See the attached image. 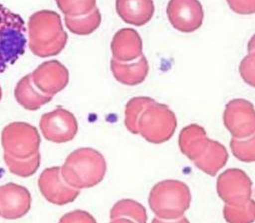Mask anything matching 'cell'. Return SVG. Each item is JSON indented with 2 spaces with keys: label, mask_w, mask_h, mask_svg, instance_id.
I'll use <instances>...</instances> for the list:
<instances>
[{
  "label": "cell",
  "mask_w": 255,
  "mask_h": 223,
  "mask_svg": "<svg viewBox=\"0 0 255 223\" xmlns=\"http://www.w3.org/2000/svg\"><path fill=\"white\" fill-rule=\"evenodd\" d=\"M110 68L114 78L127 86L141 84L146 79L149 70L147 59L143 54L131 62H120L112 58Z\"/></svg>",
  "instance_id": "cell-15"
},
{
  "label": "cell",
  "mask_w": 255,
  "mask_h": 223,
  "mask_svg": "<svg viewBox=\"0 0 255 223\" xmlns=\"http://www.w3.org/2000/svg\"><path fill=\"white\" fill-rule=\"evenodd\" d=\"M127 217L135 223H146L147 213L145 207L133 199H121L110 210V218Z\"/></svg>",
  "instance_id": "cell-21"
},
{
  "label": "cell",
  "mask_w": 255,
  "mask_h": 223,
  "mask_svg": "<svg viewBox=\"0 0 255 223\" xmlns=\"http://www.w3.org/2000/svg\"><path fill=\"white\" fill-rule=\"evenodd\" d=\"M228 153L223 144L210 139L205 152L193 163L204 173L215 176L217 172L226 164Z\"/></svg>",
  "instance_id": "cell-19"
},
{
  "label": "cell",
  "mask_w": 255,
  "mask_h": 223,
  "mask_svg": "<svg viewBox=\"0 0 255 223\" xmlns=\"http://www.w3.org/2000/svg\"><path fill=\"white\" fill-rule=\"evenodd\" d=\"M166 14L171 26L183 33L199 29L204 19L203 8L198 0H169Z\"/></svg>",
  "instance_id": "cell-10"
},
{
  "label": "cell",
  "mask_w": 255,
  "mask_h": 223,
  "mask_svg": "<svg viewBox=\"0 0 255 223\" xmlns=\"http://www.w3.org/2000/svg\"><path fill=\"white\" fill-rule=\"evenodd\" d=\"M14 96L16 101L28 111H36L53 99V97L43 94L35 87L30 74L24 76L17 83Z\"/></svg>",
  "instance_id": "cell-18"
},
{
  "label": "cell",
  "mask_w": 255,
  "mask_h": 223,
  "mask_svg": "<svg viewBox=\"0 0 255 223\" xmlns=\"http://www.w3.org/2000/svg\"><path fill=\"white\" fill-rule=\"evenodd\" d=\"M110 223H135V222L127 217H118L115 219H111Z\"/></svg>",
  "instance_id": "cell-31"
},
{
  "label": "cell",
  "mask_w": 255,
  "mask_h": 223,
  "mask_svg": "<svg viewBox=\"0 0 255 223\" xmlns=\"http://www.w3.org/2000/svg\"><path fill=\"white\" fill-rule=\"evenodd\" d=\"M39 125L43 136L55 143L71 141L78 132V121L75 115L62 107L44 113Z\"/></svg>",
  "instance_id": "cell-9"
},
{
  "label": "cell",
  "mask_w": 255,
  "mask_h": 223,
  "mask_svg": "<svg viewBox=\"0 0 255 223\" xmlns=\"http://www.w3.org/2000/svg\"><path fill=\"white\" fill-rule=\"evenodd\" d=\"M223 217L227 223H252L255 221V201L250 198L243 206L225 204Z\"/></svg>",
  "instance_id": "cell-24"
},
{
  "label": "cell",
  "mask_w": 255,
  "mask_h": 223,
  "mask_svg": "<svg viewBox=\"0 0 255 223\" xmlns=\"http://www.w3.org/2000/svg\"><path fill=\"white\" fill-rule=\"evenodd\" d=\"M102 21L100 10L96 7L92 12L82 16H65V24L67 29L79 36H87L98 29Z\"/></svg>",
  "instance_id": "cell-20"
},
{
  "label": "cell",
  "mask_w": 255,
  "mask_h": 223,
  "mask_svg": "<svg viewBox=\"0 0 255 223\" xmlns=\"http://www.w3.org/2000/svg\"><path fill=\"white\" fill-rule=\"evenodd\" d=\"M107 162L98 150L82 147L72 151L61 166V174L66 183L76 189L91 188L105 177Z\"/></svg>",
  "instance_id": "cell-2"
},
{
  "label": "cell",
  "mask_w": 255,
  "mask_h": 223,
  "mask_svg": "<svg viewBox=\"0 0 255 223\" xmlns=\"http://www.w3.org/2000/svg\"><path fill=\"white\" fill-rule=\"evenodd\" d=\"M216 190L225 204L243 206L251 197L252 181L242 169L228 168L217 177Z\"/></svg>",
  "instance_id": "cell-7"
},
{
  "label": "cell",
  "mask_w": 255,
  "mask_h": 223,
  "mask_svg": "<svg viewBox=\"0 0 255 223\" xmlns=\"http://www.w3.org/2000/svg\"><path fill=\"white\" fill-rule=\"evenodd\" d=\"M229 8L239 15L255 14V0H226Z\"/></svg>",
  "instance_id": "cell-29"
},
{
  "label": "cell",
  "mask_w": 255,
  "mask_h": 223,
  "mask_svg": "<svg viewBox=\"0 0 255 223\" xmlns=\"http://www.w3.org/2000/svg\"><path fill=\"white\" fill-rule=\"evenodd\" d=\"M27 43L22 17L0 4V74L25 53Z\"/></svg>",
  "instance_id": "cell-4"
},
{
  "label": "cell",
  "mask_w": 255,
  "mask_h": 223,
  "mask_svg": "<svg viewBox=\"0 0 255 223\" xmlns=\"http://www.w3.org/2000/svg\"><path fill=\"white\" fill-rule=\"evenodd\" d=\"M30 75L35 87L51 97L64 90L69 83L68 69L57 60L43 62Z\"/></svg>",
  "instance_id": "cell-12"
},
{
  "label": "cell",
  "mask_w": 255,
  "mask_h": 223,
  "mask_svg": "<svg viewBox=\"0 0 255 223\" xmlns=\"http://www.w3.org/2000/svg\"><path fill=\"white\" fill-rule=\"evenodd\" d=\"M58 223H97V221L88 211L76 209L65 213Z\"/></svg>",
  "instance_id": "cell-28"
},
{
  "label": "cell",
  "mask_w": 255,
  "mask_h": 223,
  "mask_svg": "<svg viewBox=\"0 0 255 223\" xmlns=\"http://www.w3.org/2000/svg\"><path fill=\"white\" fill-rule=\"evenodd\" d=\"M4 161L9 171L20 177H29L34 175L41 164L40 152L29 158H16L4 153Z\"/></svg>",
  "instance_id": "cell-22"
},
{
  "label": "cell",
  "mask_w": 255,
  "mask_h": 223,
  "mask_svg": "<svg viewBox=\"0 0 255 223\" xmlns=\"http://www.w3.org/2000/svg\"><path fill=\"white\" fill-rule=\"evenodd\" d=\"M191 193L186 183L176 179L157 182L150 190L148 204L160 219L175 220L183 216L189 208Z\"/></svg>",
  "instance_id": "cell-3"
},
{
  "label": "cell",
  "mask_w": 255,
  "mask_h": 223,
  "mask_svg": "<svg viewBox=\"0 0 255 223\" xmlns=\"http://www.w3.org/2000/svg\"><path fill=\"white\" fill-rule=\"evenodd\" d=\"M239 74L242 80L255 88V52L247 54L239 64Z\"/></svg>",
  "instance_id": "cell-27"
},
{
  "label": "cell",
  "mask_w": 255,
  "mask_h": 223,
  "mask_svg": "<svg viewBox=\"0 0 255 223\" xmlns=\"http://www.w3.org/2000/svg\"><path fill=\"white\" fill-rule=\"evenodd\" d=\"M1 144L4 153L16 158H29L39 152L41 137L32 124L15 121L3 128Z\"/></svg>",
  "instance_id": "cell-6"
},
{
  "label": "cell",
  "mask_w": 255,
  "mask_h": 223,
  "mask_svg": "<svg viewBox=\"0 0 255 223\" xmlns=\"http://www.w3.org/2000/svg\"><path fill=\"white\" fill-rule=\"evenodd\" d=\"M209 141L205 129L195 123L183 127L178 137L180 151L193 162L205 152Z\"/></svg>",
  "instance_id": "cell-17"
},
{
  "label": "cell",
  "mask_w": 255,
  "mask_h": 223,
  "mask_svg": "<svg viewBox=\"0 0 255 223\" xmlns=\"http://www.w3.org/2000/svg\"><path fill=\"white\" fill-rule=\"evenodd\" d=\"M254 196H255V191H254Z\"/></svg>",
  "instance_id": "cell-34"
},
{
  "label": "cell",
  "mask_w": 255,
  "mask_h": 223,
  "mask_svg": "<svg viewBox=\"0 0 255 223\" xmlns=\"http://www.w3.org/2000/svg\"><path fill=\"white\" fill-rule=\"evenodd\" d=\"M247 50H248V53L255 52V34H253L252 37L249 39L247 44Z\"/></svg>",
  "instance_id": "cell-32"
},
{
  "label": "cell",
  "mask_w": 255,
  "mask_h": 223,
  "mask_svg": "<svg viewBox=\"0 0 255 223\" xmlns=\"http://www.w3.org/2000/svg\"><path fill=\"white\" fill-rule=\"evenodd\" d=\"M151 223H190V222H189V220L186 217L182 216V217H180L178 219H175L174 221H166V220L160 219L158 217H155V218L152 219Z\"/></svg>",
  "instance_id": "cell-30"
},
{
  "label": "cell",
  "mask_w": 255,
  "mask_h": 223,
  "mask_svg": "<svg viewBox=\"0 0 255 223\" xmlns=\"http://www.w3.org/2000/svg\"><path fill=\"white\" fill-rule=\"evenodd\" d=\"M28 45L32 53L41 58L60 54L68 40L61 17L51 10H41L32 14L27 25Z\"/></svg>",
  "instance_id": "cell-1"
},
{
  "label": "cell",
  "mask_w": 255,
  "mask_h": 223,
  "mask_svg": "<svg viewBox=\"0 0 255 223\" xmlns=\"http://www.w3.org/2000/svg\"><path fill=\"white\" fill-rule=\"evenodd\" d=\"M113 59L131 62L142 55V40L134 29L124 28L116 32L111 42Z\"/></svg>",
  "instance_id": "cell-14"
},
{
  "label": "cell",
  "mask_w": 255,
  "mask_h": 223,
  "mask_svg": "<svg viewBox=\"0 0 255 223\" xmlns=\"http://www.w3.org/2000/svg\"><path fill=\"white\" fill-rule=\"evenodd\" d=\"M31 206L32 196L25 186L14 182L0 186V217L19 219L29 212Z\"/></svg>",
  "instance_id": "cell-13"
},
{
  "label": "cell",
  "mask_w": 255,
  "mask_h": 223,
  "mask_svg": "<svg viewBox=\"0 0 255 223\" xmlns=\"http://www.w3.org/2000/svg\"><path fill=\"white\" fill-rule=\"evenodd\" d=\"M58 8L65 16H82L96 8L97 0H55Z\"/></svg>",
  "instance_id": "cell-26"
},
{
  "label": "cell",
  "mask_w": 255,
  "mask_h": 223,
  "mask_svg": "<svg viewBox=\"0 0 255 223\" xmlns=\"http://www.w3.org/2000/svg\"><path fill=\"white\" fill-rule=\"evenodd\" d=\"M176 126V116L169 107L153 101L141 112L137 131L148 142L160 144L171 138Z\"/></svg>",
  "instance_id": "cell-5"
},
{
  "label": "cell",
  "mask_w": 255,
  "mask_h": 223,
  "mask_svg": "<svg viewBox=\"0 0 255 223\" xmlns=\"http://www.w3.org/2000/svg\"><path fill=\"white\" fill-rule=\"evenodd\" d=\"M223 123L233 138L242 139L255 133V109L245 99L229 101L223 112Z\"/></svg>",
  "instance_id": "cell-8"
},
{
  "label": "cell",
  "mask_w": 255,
  "mask_h": 223,
  "mask_svg": "<svg viewBox=\"0 0 255 223\" xmlns=\"http://www.w3.org/2000/svg\"><path fill=\"white\" fill-rule=\"evenodd\" d=\"M154 100L149 97H134L130 99L125 107V119L124 123L127 129L133 133L138 134L137 123L139 116L143 110Z\"/></svg>",
  "instance_id": "cell-23"
},
{
  "label": "cell",
  "mask_w": 255,
  "mask_h": 223,
  "mask_svg": "<svg viewBox=\"0 0 255 223\" xmlns=\"http://www.w3.org/2000/svg\"><path fill=\"white\" fill-rule=\"evenodd\" d=\"M1 99H2V88L0 86V101H1Z\"/></svg>",
  "instance_id": "cell-33"
},
{
  "label": "cell",
  "mask_w": 255,
  "mask_h": 223,
  "mask_svg": "<svg viewBox=\"0 0 255 223\" xmlns=\"http://www.w3.org/2000/svg\"><path fill=\"white\" fill-rule=\"evenodd\" d=\"M115 6L119 17L133 26L147 24L155 10L153 0H116Z\"/></svg>",
  "instance_id": "cell-16"
},
{
  "label": "cell",
  "mask_w": 255,
  "mask_h": 223,
  "mask_svg": "<svg viewBox=\"0 0 255 223\" xmlns=\"http://www.w3.org/2000/svg\"><path fill=\"white\" fill-rule=\"evenodd\" d=\"M229 145L232 154L238 160L243 162L255 161V133L242 139L232 138Z\"/></svg>",
  "instance_id": "cell-25"
},
{
  "label": "cell",
  "mask_w": 255,
  "mask_h": 223,
  "mask_svg": "<svg viewBox=\"0 0 255 223\" xmlns=\"http://www.w3.org/2000/svg\"><path fill=\"white\" fill-rule=\"evenodd\" d=\"M38 187L45 199L56 205L71 203L80 194L79 189L65 182L60 166H52L44 169L38 178Z\"/></svg>",
  "instance_id": "cell-11"
}]
</instances>
